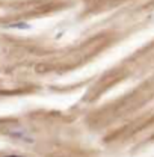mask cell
<instances>
[{
    "instance_id": "cell-1",
    "label": "cell",
    "mask_w": 154,
    "mask_h": 157,
    "mask_svg": "<svg viewBox=\"0 0 154 157\" xmlns=\"http://www.w3.org/2000/svg\"><path fill=\"white\" fill-rule=\"evenodd\" d=\"M6 135L11 136L12 139H15V140L27 142V144H32V142L35 140L33 136H32L27 130H24V128H9V130L6 132Z\"/></svg>"
},
{
    "instance_id": "cell-2",
    "label": "cell",
    "mask_w": 154,
    "mask_h": 157,
    "mask_svg": "<svg viewBox=\"0 0 154 157\" xmlns=\"http://www.w3.org/2000/svg\"><path fill=\"white\" fill-rule=\"evenodd\" d=\"M6 27H8V29H20V30H27V29H30V24H27V23H24V21H18V23H11V24H8Z\"/></svg>"
},
{
    "instance_id": "cell-3",
    "label": "cell",
    "mask_w": 154,
    "mask_h": 157,
    "mask_svg": "<svg viewBox=\"0 0 154 157\" xmlns=\"http://www.w3.org/2000/svg\"><path fill=\"white\" fill-rule=\"evenodd\" d=\"M9 157H17V156H9Z\"/></svg>"
}]
</instances>
